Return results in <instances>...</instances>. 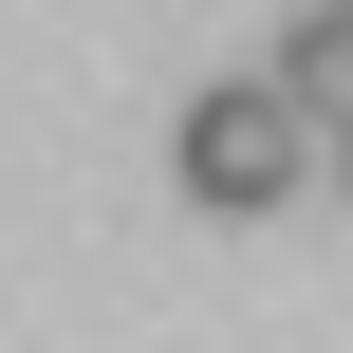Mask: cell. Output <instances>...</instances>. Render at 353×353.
Instances as JSON below:
<instances>
[{
	"mask_svg": "<svg viewBox=\"0 0 353 353\" xmlns=\"http://www.w3.org/2000/svg\"><path fill=\"white\" fill-rule=\"evenodd\" d=\"M168 168H186V205L261 223V205H298V168H316V112H298L279 74H205V93H186V130H168Z\"/></svg>",
	"mask_w": 353,
	"mask_h": 353,
	"instance_id": "6da1fadb",
	"label": "cell"
},
{
	"mask_svg": "<svg viewBox=\"0 0 353 353\" xmlns=\"http://www.w3.org/2000/svg\"><path fill=\"white\" fill-rule=\"evenodd\" d=\"M316 168H335V186H353V112H335V130H316Z\"/></svg>",
	"mask_w": 353,
	"mask_h": 353,
	"instance_id": "7a4b0ae2",
	"label": "cell"
},
{
	"mask_svg": "<svg viewBox=\"0 0 353 353\" xmlns=\"http://www.w3.org/2000/svg\"><path fill=\"white\" fill-rule=\"evenodd\" d=\"M335 19H353V0H335Z\"/></svg>",
	"mask_w": 353,
	"mask_h": 353,
	"instance_id": "3957f363",
	"label": "cell"
}]
</instances>
